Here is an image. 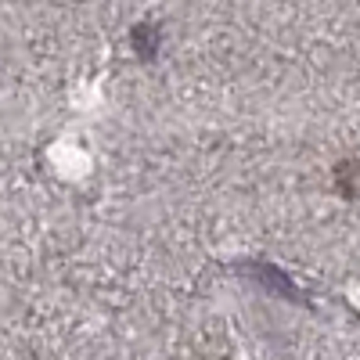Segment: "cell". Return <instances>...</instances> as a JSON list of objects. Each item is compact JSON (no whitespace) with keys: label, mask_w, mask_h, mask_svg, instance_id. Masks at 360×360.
<instances>
[]
</instances>
